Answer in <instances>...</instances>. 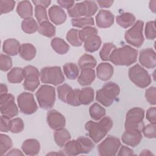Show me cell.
I'll return each mask as SVG.
<instances>
[{
    "label": "cell",
    "mask_w": 156,
    "mask_h": 156,
    "mask_svg": "<svg viewBox=\"0 0 156 156\" xmlns=\"http://www.w3.org/2000/svg\"><path fill=\"white\" fill-rule=\"evenodd\" d=\"M145 36L148 40H154L156 37L155 21H151L146 23L145 26Z\"/></svg>",
    "instance_id": "7dc6e473"
},
{
    "label": "cell",
    "mask_w": 156,
    "mask_h": 156,
    "mask_svg": "<svg viewBox=\"0 0 156 156\" xmlns=\"http://www.w3.org/2000/svg\"><path fill=\"white\" fill-rule=\"evenodd\" d=\"M7 91H8V88L7 85L5 84L1 83V94L7 93Z\"/></svg>",
    "instance_id": "6125c7cd"
},
{
    "label": "cell",
    "mask_w": 156,
    "mask_h": 156,
    "mask_svg": "<svg viewBox=\"0 0 156 156\" xmlns=\"http://www.w3.org/2000/svg\"><path fill=\"white\" fill-rule=\"evenodd\" d=\"M35 96L41 108L44 110L51 108L55 101V88L51 85H43L35 93Z\"/></svg>",
    "instance_id": "8992f818"
},
{
    "label": "cell",
    "mask_w": 156,
    "mask_h": 156,
    "mask_svg": "<svg viewBox=\"0 0 156 156\" xmlns=\"http://www.w3.org/2000/svg\"><path fill=\"white\" fill-rule=\"evenodd\" d=\"M145 98L147 101L151 105H155L156 104V88L155 87L152 86L145 91Z\"/></svg>",
    "instance_id": "f907efd6"
},
{
    "label": "cell",
    "mask_w": 156,
    "mask_h": 156,
    "mask_svg": "<svg viewBox=\"0 0 156 156\" xmlns=\"http://www.w3.org/2000/svg\"><path fill=\"white\" fill-rule=\"evenodd\" d=\"M15 5V1L13 0H0L1 14L7 13L12 12Z\"/></svg>",
    "instance_id": "bcb514c9"
},
{
    "label": "cell",
    "mask_w": 156,
    "mask_h": 156,
    "mask_svg": "<svg viewBox=\"0 0 156 156\" xmlns=\"http://www.w3.org/2000/svg\"><path fill=\"white\" fill-rule=\"evenodd\" d=\"M10 118L1 115V132H8L10 130Z\"/></svg>",
    "instance_id": "816d5d0a"
},
{
    "label": "cell",
    "mask_w": 156,
    "mask_h": 156,
    "mask_svg": "<svg viewBox=\"0 0 156 156\" xmlns=\"http://www.w3.org/2000/svg\"><path fill=\"white\" fill-rule=\"evenodd\" d=\"M23 74L25 77L26 76L29 74H40V73L36 67L32 65H28L23 68Z\"/></svg>",
    "instance_id": "db71d44e"
},
{
    "label": "cell",
    "mask_w": 156,
    "mask_h": 156,
    "mask_svg": "<svg viewBox=\"0 0 156 156\" xmlns=\"http://www.w3.org/2000/svg\"><path fill=\"white\" fill-rule=\"evenodd\" d=\"M41 81L44 83L52 84L57 86L62 83L65 76L60 66H47L43 68L40 73Z\"/></svg>",
    "instance_id": "9c48e42d"
},
{
    "label": "cell",
    "mask_w": 156,
    "mask_h": 156,
    "mask_svg": "<svg viewBox=\"0 0 156 156\" xmlns=\"http://www.w3.org/2000/svg\"><path fill=\"white\" fill-rule=\"evenodd\" d=\"M120 93L119 87L115 83L109 82L105 83L102 88L97 90L96 100L105 107L110 106Z\"/></svg>",
    "instance_id": "277c9868"
},
{
    "label": "cell",
    "mask_w": 156,
    "mask_h": 156,
    "mask_svg": "<svg viewBox=\"0 0 156 156\" xmlns=\"http://www.w3.org/2000/svg\"><path fill=\"white\" fill-rule=\"evenodd\" d=\"M80 90H72L66 97V103L72 106H79L80 104L79 101V93Z\"/></svg>",
    "instance_id": "b9f144b4"
},
{
    "label": "cell",
    "mask_w": 156,
    "mask_h": 156,
    "mask_svg": "<svg viewBox=\"0 0 156 156\" xmlns=\"http://www.w3.org/2000/svg\"><path fill=\"white\" fill-rule=\"evenodd\" d=\"M129 77L137 87L144 88L151 83V77L148 72L139 64H136L129 69Z\"/></svg>",
    "instance_id": "ba28073f"
},
{
    "label": "cell",
    "mask_w": 156,
    "mask_h": 156,
    "mask_svg": "<svg viewBox=\"0 0 156 156\" xmlns=\"http://www.w3.org/2000/svg\"><path fill=\"white\" fill-rule=\"evenodd\" d=\"M98 10L96 2L93 1H84L77 2L68 10V15L72 18H80V16L91 17Z\"/></svg>",
    "instance_id": "5b68a950"
},
{
    "label": "cell",
    "mask_w": 156,
    "mask_h": 156,
    "mask_svg": "<svg viewBox=\"0 0 156 156\" xmlns=\"http://www.w3.org/2000/svg\"><path fill=\"white\" fill-rule=\"evenodd\" d=\"M17 102L20 111L25 115H31L38 110V105L33 94L23 92L17 97Z\"/></svg>",
    "instance_id": "7c38bea8"
},
{
    "label": "cell",
    "mask_w": 156,
    "mask_h": 156,
    "mask_svg": "<svg viewBox=\"0 0 156 156\" xmlns=\"http://www.w3.org/2000/svg\"><path fill=\"white\" fill-rule=\"evenodd\" d=\"M72 87L67 83H63L57 88L58 98L62 102L66 103V97L68 93L72 90Z\"/></svg>",
    "instance_id": "7bdbcfd3"
},
{
    "label": "cell",
    "mask_w": 156,
    "mask_h": 156,
    "mask_svg": "<svg viewBox=\"0 0 156 156\" xmlns=\"http://www.w3.org/2000/svg\"><path fill=\"white\" fill-rule=\"evenodd\" d=\"M12 66V60L10 57L1 54L0 55V69L2 71H7Z\"/></svg>",
    "instance_id": "c3c4849f"
},
{
    "label": "cell",
    "mask_w": 156,
    "mask_h": 156,
    "mask_svg": "<svg viewBox=\"0 0 156 156\" xmlns=\"http://www.w3.org/2000/svg\"><path fill=\"white\" fill-rule=\"evenodd\" d=\"M94 90L90 87L83 88L79 93V101L80 104L88 105L94 100Z\"/></svg>",
    "instance_id": "f546056e"
},
{
    "label": "cell",
    "mask_w": 156,
    "mask_h": 156,
    "mask_svg": "<svg viewBox=\"0 0 156 156\" xmlns=\"http://www.w3.org/2000/svg\"><path fill=\"white\" fill-rule=\"evenodd\" d=\"M20 56L25 60H32L36 55V49L30 43H23L20 46L19 51Z\"/></svg>",
    "instance_id": "cb8c5ba5"
},
{
    "label": "cell",
    "mask_w": 156,
    "mask_h": 156,
    "mask_svg": "<svg viewBox=\"0 0 156 156\" xmlns=\"http://www.w3.org/2000/svg\"><path fill=\"white\" fill-rule=\"evenodd\" d=\"M51 45L52 49L58 54H65L69 49L68 44L62 38L55 37L52 39Z\"/></svg>",
    "instance_id": "83f0119b"
},
{
    "label": "cell",
    "mask_w": 156,
    "mask_h": 156,
    "mask_svg": "<svg viewBox=\"0 0 156 156\" xmlns=\"http://www.w3.org/2000/svg\"><path fill=\"white\" fill-rule=\"evenodd\" d=\"M13 146L11 138L7 135H0V155L3 156Z\"/></svg>",
    "instance_id": "74e56055"
},
{
    "label": "cell",
    "mask_w": 156,
    "mask_h": 156,
    "mask_svg": "<svg viewBox=\"0 0 156 156\" xmlns=\"http://www.w3.org/2000/svg\"><path fill=\"white\" fill-rule=\"evenodd\" d=\"M40 74H32L26 76L23 82V87L26 90L34 91L40 85Z\"/></svg>",
    "instance_id": "4316f807"
},
{
    "label": "cell",
    "mask_w": 156,
    "mask_h": 156,
    "mask_svg": "<svg viewBox=\"0 0 156 156\" xmlns=\"http://www.w3.org/2000/svg\"><path fill=\"white\" fill-rule=\"evenodd\" d=\"M139 62L144 67L152 69L156 66V54L152 48H146L140 51Z\"/></svg>",
    "instance_id": "9a60e30c"
},
{
    "label": "cell",
    "mask_w": 156,
    "mask_h": 156,
    "mask_svg": "<svg viewBox=\"0 0 156 156\" xmlns=\"http://www.w3.org/2000/svg\"><path fill=\"white\" fill-rule=\"evenodd\" d=\"M0 108L2 115L10 118L18 115V108L15 102V98L12 94L0 95Z\"/></svg>",
    "instance_id": "4fadbf2b"
},
{
    "label": "cell",
    "mask_w": 156,
    "mask_h": 156,
    "mask_svg": "<svg viewBox=\"0 0 156 156\" xmlns=\"http://www.w3.org/2000/svg\"><path fill=\"white\" fill-rule=\"evenodd\" d=\"M116 48V46L112 43H104L100 52L99 56L102 60L108 61L109 57L112 52Z\"/></svg>",
    "instance_id": "ab89813d"
},
{
    "label": "cell",
    "mask_w": 156,
    "mask_h": 156,
    "mask_svg": "<svg viewBox=\"0 0 156 156\" xmlns=\"http://www.w3.org/2000/svg\"><path fill=\"white\" fill-rule=\"evenodd\" d=\"M63 72L66 77L70 80H74L77 78L79 74L78 66L74 63H66L63 66Z\"/></svg>",
    "instance_id": "836d02e7"
},
{
    "label": "cell",
    "mask_w": 156,
    "mask_h": 156,
    "mask_svg": "<svg viewBox=\"0 0 156 156\" xmlns=\"http://www.w3.org/2000/svg\"><path fill=\"white\" fill-rule=\"evenodd\" d=\"M146 117L151 124H156V108L155 107L149 108L146 112Z\"/></svg>",
    "instance_id": "f5cc1de1"
},
{
    "label": "cell",
    "mask_w": 156,
    "mask_h": 156,
    "mask_svg": "<svg viewBox=\"0 0 156 156\" xmlns=\"http://www.w3.org/2000/svg\"><path fill=\"white\" fill-rule=\"evenodd\" d=\"M95 71L92 68L83 69L77 78V82L81 86H87L95 79Z\"/></svg>",
    "instance_id": "7402d4cb"
},
{
    "label": "cell",
    "mask_w": 156,
    "mask_h": 156,
    "mask_svg": "<svg viewBox=\"0 0 156 156\" xmlns=\"http://www.w3.org/2000/svg\"><path fill=\"white\" fill-rule=\"evenodd\" d=\"M142 132L145 137L155 138L156 136V125L155 124H149L144 126Z\"/></svg>",
    "instance_id": "681fc988"
},
{
    "label": "cell",
    "mask_w": 156,
    "mask_h": 156,
    "mask_svg": "<svg viewBox=\"0 0 156 156\" xmlns=\"http://www.w3.org/2000/svg\"><path fill=\"white\" fill-rule=\"evenodd\" d=\"M94 148V144L87 137L80 136L69 141L64 146V152L68 155L88 154Z\"/></svg>",
    "instance_id": "3957f363"
},
{
    "label": "cell",
    "mask_w": 156,
    "mask_h": 156,
    "mask_svg": "<svg viewBox=\"0 0 156 156\" xmlns=\"http://www.w3.org/2000/svg\"><path fill=\"white\" fill-rule=\"evenodd\" d=\"M57 3L62 7L67 9L68 10L72 8L74 4V1L69 0H58Z\"/></svg>",
    "instance_id": "9f6ffc18"
},
{
    "label": "cell",
    "mask_w": 156,
    "mask_h": 156,
    "mask_svg": "<svg viewBox=\"0 0 156 156\" xmlns=\"http://www.w3.org/2000/svg\"><path fill=\"white\" fill-rule=\"evenodd\" d=\"M7 77L8 81L11 83H20L24 78L23 69L20 67H14L7 73Z\"/></svg>",
    "instance_id": "4dcf8cb0"
},
{
    "label": "cell",
    "mask_w": 156,
    "mask_h": 156,
    "mask_svg": "<svg viewBox=\"0 0 156 156\" xmlns=\"http://www.w3.org/2000/svg\"><path fill=\"white\" fill-rule=\"evenodd\" d=\"M138 51L129 45L115 48L112 52L109 60L116 66H130L137 60Z\"/></svg>",
    "instance_id": "7a4b0ae2"
},
{
    "label": "cell",
    "mask_w": 156,
    "mask_h": 156,
    "mask_svg": "<svg viewBox=\"0 0 156 156\" xmlns=\"http://www.w3.org/2000/svg\"><path fill=\"white\" fill-rule=\"evenodd\" d=\"M89 113L93 119L99 121L105 115L106 110L99 104L94 103L90 107Z\"/></svg>",
    "instance_id": "d590c367"
},
{
    "label": "cell",
    "mask_w": 156,
    "mask_h": 156,
    "mask_svg": "<svg viewBox=\"0 0 156 156\" xmlns=\"http://www.w3.org/2000/svg\"><path fill=\"white\" fill-rule=\"evenodd\" d=\"M20 42L15 38L5 40L2 44V51L9 55L14 56L19 54L20 48Z\"/></svg>",
    "instance_id": "44dd1931"
},
{
    "label": "cell",
    "mask_w": 156,
    "mask_h": 156,
    "mask_svg": "<svg viewBox=\"0 0 156 156\" xmlns=\"http://www.w3.org/2000/svg\"><path fill=\"white\" fill-rule=\"evenodd\" d=\"M32 2L35 5H42L43 7H44L45 8H47L51 3V1H32Z\"/></svg>",
    "instance_id": "680465c9"
},
{
    "label": "cell",
    "mask_w": 156,
    "mask_h": 156,
    "mask_svg": "<svg viewBox=\"0 0 156 156\" xmlns=\"http://www.w3.org/2000/svg\"><path fill=\"white\" fill-rule=\"evenodd\" d=\"M6 155H23V154L18 149H13L10 152H9L7 154H5Z\"/></svg>",
    "instance_id": "91938a15"
},
{
    "label": "cell",
    "mask_w": 156,
    "mask_h": 156,
    "mask_svg": "<svg viewBox=\"0 0 156 156\" xmlns=\"http://www.w3.org/2000/svg\"><path fill=\"white\" fill-rule=\"evenodd\" d=\"M24 124L22 119L16 118L10 121V131L12 133H20L24 129Z\"/></svg>",
    "instance_id": "ee69618b"
},
{
    "label": "cell",
    "mask_w": 156,
    "mask_h": 156,
    "mask_svg": "<svg viewBox=\"0 0 156 156\" xmlns=\"http://www.w3.org/2000/svg\"><path fill=\"white\" fill-rule=\"evenodd\" d=\"M113 127V121L110 116H105L99 122L88 121L85 124V129L88 136L95 143H99L104 138Z\"/></svg>",
    "instance_id": "6da1fadb"
},
{
    "label": "cell",
    "mask_w": 156,
    "mask_h": 156,
    "mask_svg": "<svg viewBox=\"0 0 156 156\" xmlns=\"http://www.w3.org/2000/svg\"><path fill=\"white\" fill-rule=\"evenodd\" d=\"M116 20L119 26L127 29L134 24L136 18L133 14L129 12H125L117 16Z\"/></svg>",
    "instance_id": "484cf974"
},
{
    "label": "cell",
    "mask_w": 156,
    "mask_h": 156,
    "mask_svg": "<svg viewBox=\"0 0 156 156\" xmlns=\"http://www.w3.org/2000/svg\"><path fill=\"white\" fill-rule=\"evenodd\" d=\"M84 42V49L85 51L88 52L96 51L101 45V39L98 35L88 37Z\"/></svg>",
    "instance_id": "f1b7e54d"
},
{
    "label": "cell",
    "mask_w": 156,
    "mask_h": 156,
    "mask_svg": "<svg viewBox=\"0 0 156 156\" xmlns=\"http://www.w3.org/2000/svg\"><path fill=\"white\" fill-rule=\"evenodd\" d=\"M114 15L109 10H100L96 16V25L99 28H107L114 23Z\"/></svg>",
    "instance_id": "e0dca14e"
},
{
    "label": "cell",
    "mask_w": 156,
    "mask_h": 156,
    "mask_svg": "<svg viewBox=\"0 0 156 156\" xmlns=\"http://www.w3.org/2000/svg\"><path fill=\"white\" fill-rule=\"evenodd\" d=\"M71 137V135L68 130L64 127L56 130L54 133V141L60 147H63L70 140Z\"/></svg>",
    "instance_id": "d4e9b609"
},
{
    "label": "cell",
    "mask_w": 156,
    "mask_h": 156,
    "mask_svg": "<svg viewBox=\"0 0 156 156\" xmlns=\"http://www.w3.org/2000/svg\"><path fill=\"white\" fill-rule=\"evenodd\" d=\"M96 64L97 62L95 58L93 55L88 54H85L82 55L78 61L79 66L81 69L87 68L93 69L96 66Z\"/></svg>",
    "instance_id": "d6a6232c"
},
{
    "label": "cell",
    "mask_w": 156,
    "mask_h": 156,
    "mask_svg": "<svg viewBox=\"0 0 156 156\" xmlns=\"http://www.w3.org/2000/svg\"><path fill=\"white\" fill-rule=\"evenodd\" d=\"M142 137L141 132L138 130H126L121 136V140L124 144L135 147L140 143Z\"/></svg>",
    "instance_id": "2e32d148"
},
{
    "label": "cell",
    "mask_w": 156,
    "mask_h": 156,
    "mask_svg": "<svg viewBox=\"0 0 156 156\" xmlns=\"http://www.w3.org/2000/svg\"><path fill=\"white\" fill-rule=\"evenodd\" d=\"M143 21H136L132 27L125 32L124 38L126 42L135 47L140 48L144 40L143 34Z\"/></svg>",
    "instance_id": "30bf717a"
},
{
    "label": "cell",
    "mask_w": 156,
    "mask_h": 156,
    "mask_svg": "<svg viewBox=\"0 0 156 156\" xmlns=\"http://www.w3.org/2000/svg\"><path fill=\"white\" fill-rule=\"evenodd\" d=\"M97 2L101 8H109L113 4V1L102 0V1H97Z\"/></svg>",
    "instance_id": "6f0895ef"
},
{
    "label": "cell",
    "mask_w": 156,
    "mask_h": 156,
    "mask_svg": "<svg viewBox=\"0 0 156 156\" xmlns=\"http://www.w3.org/2000/svg\"><path fill=\"white\" fill-rule=\"evenodd\" d=\"M98 33V29L94 27L88 26L83 28L82 30L79 31V39L82 42L85 41L88 37L97 35Z\"/></svg>",
    "instance_id": "60d3db41"
},
{
    "label": "cell",
    "mask_w": 156,
    "mask_h": 156,
    "mask_svg": "<svg viewBox=\"0 0 156 156\" xmlns=\"http://www.w3.org/2000/svg\"><path fill=\"white\" fill-rule=\"evenodd\" d=\"M46 120L49 126L55 130L63 128L66 124L65 116L54 109L48 112Z\"/></svg>",
    "instance_id": "5bb4252c"
},
{
    "label": "cell",
    "mask_w": 156,
    "mask_h": 156,
    "mask_svg": "<svg viewBox=\"0 0 156 156\" xmlns=\"http://www.w3.org/2000/svg\"><path fill=\"white\" fill-rule=\"evenodd\" d=\"M113 66L106 62L99 63L96 68V74L98 78L103 81L109 80L113 74Z\"/></svg>",
    "instance_id": "ffe728a7"
},
{
    "label": "cell",
    "mask_w": 156,
    "mask_h": 156,
    "mask_svg": "<svg viewBox=\"0 0 156 156\" xmlns=\"http://www.w3.org/2000/svg\"><path fill=\"white\" fill-rule=\"evenodd\" d=\"M154 155V154L148 149H144L143 151H142V152L140 154V155Z\"/></svg>",
    "instance_id": "be15d7a7"
},
{
    "label": "cell",
    "mask_w": 156,
    "mask_h": 156,
    "mask_svg": "<svg viewBox=\"0 0 156 156\" xmlns=\"http://www.w3.org/2000/svg\"><path fill=\"white\" fill-rule=\"evenodd\" d=\"M35 16L37 21L40 24L44 21H48L46 8L42 5H37L35 7Z\"/></svg>",
    "instance_id": "f6af8a7d"
},
{
    "label": "cell",
    "mask_w": 156,
    "mask_h": 156,
    "mask_svg": "<svg viewBox=\"0 0 156 156\" xmlns=\"http://www.w3.org/2000/svg\"><path fill=\"white\" fill-rule=\"evenodd\" d=\"M144 110L140 107L130 108L126 113L125 121L126 130H138L142 132L144 126L143 119Z\"/></svg>",
    "instance_id": "52a82bcc"
},
{
    "label": "cell",
    "mask_w": 156,
    "mask_h": 156,
    "mask_svg": "<svg viewBox=\"0 0 156 156\" xmlns=\"http://www.w3.org/2000/svg\"><path fill=\"white\" fill-rule=\"evenodd\" d=\"M21 29L26 34H34L38 29L37 21L32 17H29L23 20L21 23Z\"/></svg>",
    "instance_id": "1f68e13d"
},
{
    "label": "cell",
    "mask_w": 156,
    "mask_h": 156,
    "mask_svg": "<svg viewBox=\"0 0 156 156\" xmlns=\"http://www.w3.org/2000/svg\"><path fill=\"white\" fill-rule=\"evenodd\" d=\"M38 32L42 35L51 38L55 35V27L49 21H46L40 24Z\"/></svg>",
    "instance_id": "e575fe53"
},
{
    "label": "cell",
    "mask_w": 156,
    "mask_h": 156,
    "mask_svg": "<svg viewBox=\"0 0 156 156\" xmlns=\"http://www.w3.org/2000/svg\"><path fill=\"white\" fill-rule=\"evenodd\" d=\"M79 30L76 29H71L66 34V38L67 41L73 46H80L82 44V42L79 39Z\"/></svg>",
    "instance_id": "f35d334b"
},
{
    "label": "cell",
    "mask_w": 156,
    "mask_h": 156,
    "mask_svg": "<svg viewBox=\"0 0 156 156\" xmlns=\"http://www.w3.org/2000/svg\"><path fill=\"white\" fill-rule=\"evenodd\" d=\"M48 15L51 21L56 25L63 24L67 18L65 12L57 5H54L49 9Z\"/></svg>",
    "instance_id": "ac0fdd59"
},
{
    "label": "cell",
    "mask_w": 156,
    "mask_h": 156,
    "mask_svg": "<svg viewBox=\"0 0 156 156\" xmlns=\"http://www.w3.org/2000/svg\"><path fill=\"white\" fill-rule=\"evenodd\" d=\"M94 24V19L92 17H80L71 20L72 26L78 28H84L85 27L93 26Z\"/></svg>",
    "instance_id": "8d00e7d4"
},
{
    "label": "cell",
    "mask_w": 156,
    "mask_h": 156,
    "mask_svg": "<svg viewBox=\"0 0 156 156\" xmlns=\"http://www.w3.org/2000/svg\"><path fill=\"white\" fill-rule=\"evenodd\" d=\"M119 139L109 135L98 146V154L101 156H114L121 146Z\"/></svg>",
    "instance_id": "8fae6325"
},
{
    "label": "cell",
    "mask_w": 156,
    "mask_h": 156,
    "mask_svg": "<svg viewBox=\"0 0 156 156\" xmlns=\"http://www.w3.org/2000/svg\"><path fill=\"white\" fill-rule=\"evenodd\" d=\"M16 12L22 18L31 17L33 15V7L29 1H22L18 2L16 7Z\"/></svg>",
    "instance_id": "603a6c76"
},
{
    "label": "cell",
    "mask_w": 156,
    "mask_h": 156,
    "mask_svg": "<svg viewBox=\"0 0 156 156\" xmlns=\"http://www.w3.org/2000/svg\"><path fill=\"white\" fill-rule=\"evenodd\" d=\"M155 3H156V1L155 0L151 1L149 2V8L154 13H155V9H156Z\"/></svg>",
    "instance_id": "94428289"
},
{
    "label": "cell",
    "mask_w": 156,
    "mask_h": 156,
    "mask_svg": "<svg viewBox=\"0 0 156 156\" xmlns=\"http://www.w3.org/2000/svg\"><path fill=\"white\" fill-rule=\"evenodd\" d=\"M21 149L27 155H37L40 150V144L36 139H27L23 143Z\"/></svg>",
    "instance_id": "d6986e66"
},
{
    "label": "cell",
    "mask_w": 156,
    "mask_h": 156,
    "mask_svg": "<svg viewBox=\"0 0 156 156\" xmlns=\"http://www.w3.org/2000/svg\"><path fill=\"white\" fill-rule=\"evenodd\" d=\"M133 151L126 146H122L118 153V155H133Z\"/></svg>",
    "instance_id": "11a10c76"
}]
</instances>
